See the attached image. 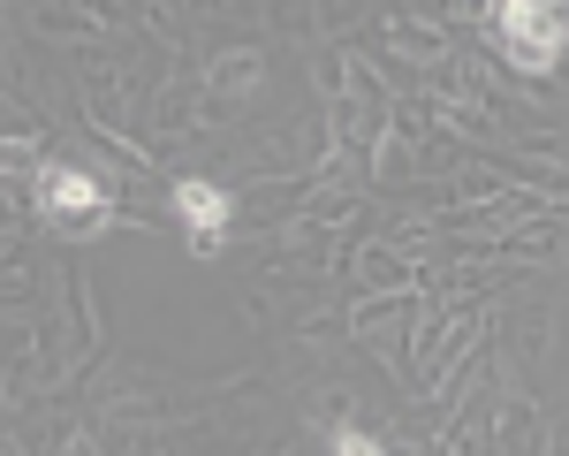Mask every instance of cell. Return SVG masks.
Here are the masks:
<instances>
[{
  "mask_svg": "<svg viewBox=\"0 0 569 456\" xmlns=\"http://www.w3.org/2000/svg\"><path fill=\"white\" fill-rule=\"evenodd\" d=\"M493 16H501V39H509V61L517 69L547 77L562 61V16H555V0H501Z\"/></svg>",
  "mask_w": 569,
  "mask_h": 456,
  "instance_id": "6da1fadb",
  "label": "cell"
},
{
  "mask_svg": "<svg viewBox=\"0 0 569 456\" xmlns=\"http://www.w3.org/2000/svg\"><path fill=\"white\" fill-rule=\"evenodd\" d=\"M176 214H182V228H190V251H198V259H213V251H220V228H228V190L182 176L176 182Z\"/></svg>",
  "mask_w": 569,
  "mask_h": 456,
  "instance_id": "7a4b0ae2",
  "label": "cell"
},
{
  "mask_svg": "<svg viewBox=\"0 0 569 456\" xmlns=\"http://www.w3.org/2000/svg\"><path fill=\"white\" fill-rule=\"evenodd\" d=\"M39 206H53V214H99L107 190L91 176H77V168H39Z\"/></svg>",
  "mask_w": 569,
  "mask_h": 456,
  "instance_id": "3957f363",
  "label": "cell"
},
{
  "mask_svg": "<svg viewBox=\"0 0 569 456\" xmlns=\"http://www.w3.org/2000/svg\"><path fill=\"white\" fill-rule=\"evenodd\" d=\"M327 442H335V456H388L380 442H372V434H357V426H335Z\"/></svg>",
  "mask_w": 569,
  "mask_h": 456,
  "instance_id": "277c9868",
  "label": "cell"
}]
</instances>
